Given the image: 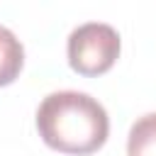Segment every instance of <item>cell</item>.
Returning a JSON list of instances; mask_svg holds the SVG:
<instances>
[{"mask_svg": "<svg viewBox=\"0 0 156 156\" xmlns=\"http://www.w3.org/2000/svg\"><path fill=\"white\" fill-rule=\"evenodd\" d=\"M127 154L129 156H156V112H149L139 117L127 139Z\"/></svg>", "mask_w": 156, "mask_h": 156, "instance_id": "obj_4", "label": "cell"}, {"mask_svg": "<svg viewBox=\"0 0 156 156\" xmlns=\"http://www.w3.org/2000/svg\"><path fill=\"white\" fill-rule=\"evenodd\" d=\"M37 129L44 144L71 156L98 151L110 134L105 107L78 90H58L41 100L37 110Z\"/></svg>", "mask_w": 156, "mask_h": 156, "instance_id": "obj_1", "label": "cell"}, {"mask_svg": "<svg viewBox=\"0 0 156 156\" xmlns=\"http://www.w3.org/2000/svg\"><path fill=\"white\" fill-rule=\"evenodd\" d=\"M22 63H24V49L20 39L7 27L0 24V88L10 85L20 76Z\"/></svg>", "mask_w": 156, "mask_h": 156, "instance_id": "obj_3", "label": "cell"}, {"mask_svg": "<svg viewBox=\"0 0 156 156\" xmlns=\"http://www.w3.org/2000/svg\"><path fill=\"white\" fill-rule=\"evenodd\" d=\"M68 66L80 76L110 71L119 56V34L105 22H85L68 37Z\"/></svg>", "mask_w": 156, "mask_h": 156, "instance_id": "obj_2", "label": "cell"}]
</instances>
